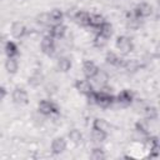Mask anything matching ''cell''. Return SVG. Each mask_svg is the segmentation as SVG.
Segmentation results:
<instances>
[{"mask_svg":"<svg viewBox=\"0 0 160 160\" xmlns=\"http://www.w3.org/2000/svg\"><path fill=\"white\" fill-rule=\"evenodd\" d=\"M90 158L92 160H102V159L106 158V155H105V152L101 148H94L91 154H90Z\"/></svg>","mask_w":160,"mask_h":160,"instance_id":"cell-31","label":"cell"},{"mask_svg":"<svg viewBox=\"0 0 160 160\" xmlns=\"http://www.w3.org/2000/svg\"><path fill=\"white\" fill-rule=\"evenodd\" d=\"M4 52L8 58H16L19 55V48L14 41H8L4 49Z\"/></svg>","mask_w":160,"mask_h":160,"instance_id":"cell-15","label":"cell"},{"mask_svg":"<svg viewBox=\"0 0 160 160\" xmlns=\"http://www.w3.org/2000/svg\"><path fill=\"white\" fill-rule=\"evenodd\" d=\"M56 66H58V70L61 71V72L69 71L71 69V60H70V58H68V56H60L58 59Z\"/></svg>","mask_w":160,"mask_h":160,"instance_id":"cell-14","label":"cell"},{"mask_svg":"<svg viewBox=\"0 0 160 160\" xmlns=\"http://www.w3.org/2000/svg\"><path fill=\"white\" fill-rule=\"evenodd\" d=\"M65 149H66V140L64 138L59 136V138H55L52 140V142H51V151H52V154L59 155V154L64 152Z\"/></svg>","mask_w":160,"mask_h":160,"instance_id":"cell-9","label":"cell"},{"mask_svg":"<svg viewBox=\"0 0 160 160\" xmlns=\"http://www.w3.org/2000/svg\"><path fill=\"white\" fill-rule=\"evenodd\" d=\"M38 110L40 114L42 115H56L59 112V108L55 102H52L51 100H40L38 104Z\"/></svg>","mask_w":160,"mask_h":160,"instance_id":"cell-2","label":"cell"},{"mask_svg":"<svg viewBox=\"0 0 160 160\" xmlns=\"http://www.w3.org/2000/svg\"><path fill=\"white\" fill-rule=\"evenodd\" d=\"M49 19H50V24H61L62 19H64V12L60 9H52L49 12Z\"/></svg>","mask_w":160,"mask_h":160,"instance_id":"cell-17","label":"cell"},{"mask_svg":"<svg viewBox=\"0 0 160 160\" xmlns=\"http://www.w3.org/2000/svg\"><path fill=\"white\" fill-rule=\"evenodd\" d=\"M108 41H109V38H106V36H104V35H101V34L98 32V34L95 35L94 40H92V44H94L95 48H98V49H102V48L106 46Z\"/></svg>","mask_w":160,"mask_h":160,"instance_id":"cell-23","label":"cell"},{"mask_svg":"<svg viewBox=\"0 0 160 160\" xmlns=\"http://www.w3.org/2000/svg\"><path fill=\"white\" fill-rule=\"evenodd\" d=\"M36 21H38V24H40V25H49V24H50L49 14L42 12V14L38 15V16H36Z\"/></svg>","mask_w":160,"mask_h":160,"instance_id":"cell-32","label":"cell"},{"mask_svg":"<svg viewBox=\"0 0 160 160\" xmlns=\"http://www.w3.org/2000/svg\"><path fill=\"white\" fill-rule=\"evenodd\" d=\"M98 32L104 35V36H106V38H110L112 35V25L110 22H108V21H104L100 25V28L98 29Z\"/></svg>","mask_w":160,"mask_h":160,"instance_id":"cell-24","label":"cell"},{"mask_svg":"<svg viewBox=\"0 0 160 160\" xmlns=\"http://www.w3.org/2000/svg\"><path fill=\"white\" fill-rule=\"evenodd\" d=\"M86 98H88V102L91 104V105H95L96 104V98H98V92L91 90L89 94H86Z\"/></svg>","mask_w":160,"mask_h":160,"instance_id":"cell-33","label":"cell"},{"mask_svg":"<svg viewBox=\"0 0 160 160\" xmlns=\"http://www.w3.org/2000/svg\"><path fill=\"white\" fill-rule=\"evenodd\" d=\"M42 80H44V75H42L40 71H35V72L29 78V85L36 88V86H39V85L42 82Z\"/></svg>","mask_w":160,"mask_h":160,"instance_id":"cell-25","label":"cell"},{"mask_svg":"<svg viewBox=\"0 0 160 160\" xmlns=\"http://www.w3.org/2000/svg\"><path fill=\"white\" fill-rule=\"evenodd\" d=\"M6 94H8V91H6V89L4 88V86H1L0 85V102L5 99V96H6Z\"/></svg>","mask_w":160,"mask_h":160,"instance_id":"cell-35","label":"cell"},{"mask_svg":"<svg viewBox=\"0 0 160 160\" xmlns=\"http://www.w3.org/2000/svg\"><path fill=\"white\" fill-rule=\"evenodd\" d=\"M66 34V26L62 24H54L50 28V36L54 39H62Z\"/></svg>","mask_w":160,"mask_h":160,"instance_id":"cell-12","label":"cell"},{"mask_svg":"<svg viewBox=\"0 0 160 160\" xmlns=\"http://www.w3.org/2000/svg\"><path fill=\"white\" fill-rule=\"evenodd\" d=\"M140 24H141V19H139V18H136V16H134L132 14L128 18V20H126V25H128V28H130V29H138L139 26H140Z\"/></svg>","mask_w":160,"mask_h":160,"instance_id":"cell-29","label":"cell"},{"mask_svg":"<svg viewBox=\"0 0 160 160\" xmlns=\"http://www.w3.org/2000/svg\"><path fill=\"white\" fill-rule=\"evenodd\" d=\"M70 141H72L74 144H80L82 141V134L78 130V129H71L68 134Z\"/></svg>","mask_w":160,"mask_h":160,"instance_id":"cell-26","label":"cell"},{"mask_svg":"<svg viewBox=\"0 0 160 160\" xmlns=\"http://www.w3.org/2000/svg\"><path fill=\"white\" fill-rule=\"evenodd\" d=\"M135 130H136V132H139V134L142 135V136L150 135L149 125H148V121H145V120H139V121L135 124Z\"/></svg>","mask_w":160,"mask_h":160,"instance_id":"cell-20","label":"cell"},{"mask_svg":"<svg viewBox=\"0 0 160 160\" xmlns=\"http://www.w3.org/2000/svg\"><path fill=\"white\" fill-rule=\"evenodd\" d=\"M92 129H98V130H100V131H104V132L109 134V131H110V124H109L105 119L98 118V119H95L94 122H92Z\"/></svg>","mask_w":160,"mask_h":160,"instance_id":"cell-16","label":"cell"},{"mask_svg":"<svg viewBox=\"0 0 160 160\" xmlns=\"http://www.w3.org/2000/svg\"><path fill=\"white\" fill-rule=\"evenodd\" d=\"M105 60H106L108 64H110V65H112V66H121V65H122V59H121L118 54H115V52H112V51H109V52L106 54Z\"/></svg>","mask_w":160,"mask_h":160,"instance_id":"cell-18","label":"cell"},{"mask_svg":"<svg viewBox=\"0 0 160 160\" xmlns=\"http://www.w3.org/2000/svg\"><path fill=\"white\" fill-rule=\"evenodd\" d=\"M115 101H116L120 106L126 108V106L131 105V102L134 101V94H132L130 90L125 89V90H122V91H120V92L118 94V96L115 98Z\"/></svg>","mask_w":160,"mask_h":160,"instance_id":"cell-6","label":"cell"},{"mask_svg":"<svg viewBox=\"0 0 160 160\" xmlns=\"http://www.w3.org/2000/svg\"><path fill=\"white\" fill-rule=\"evenodd\" d=\"M75 89H76L79 92L84 94V95H86V94H89L91 90H94L91 82L89 81V79H79V80H76V82H75Z\"/></svg>","mask_w":160,"mask_h":160,"instance_id":"cell-11","label":"cell"},{"mask_svg":"<svg viewBox=\"0 0 160 160\" xmlns=\"http://www.w3.org/2000/svg\"><path fill=\"white\" fill-rule=\"evenodd\" d=\"M26 32H28L26 26L22 22H20V21L12 22V25H11V34H12L14 38L21 39V38H24L26 35Z\"/></svg>","mask_w":160,"mask_h":160,"instance_id":"cell-10","label":"cell"},{"mask_svg":"<svg viewBox=\"0 0 160 160\" xmlns=\"http://www.w3.org/2000/svg\"><path fill=\"white\" fill-rule=\"evenodd\" d=\"M90 136H91V140L94 142H104L106 140V138H108V134L104 132V131H100L98 129H92Z\"/></svg>","mask_w":160,"mask_h":160,"instance_id":"cell-21","label":"cell"},{"mask_svg":"<svg viewBox=\"0 0 160 160\" xmlns=\"http://www.w3.org/2000/svg\"><path fill=\"white\" fill-rule=\"evenodd\" d=\"M151 12H152V8H151L150 4H148V2H140L139 5L135 6V9L132 10L131 14L134 16L139 18V19H144V18L150 16Z\"/></svg>","mask_w":160,"mask_h":160,"instance_id":"cell-5","label":"cell"},{"mask_svg":"<svg viewBox=\"0 0 160 160\" xmlns=\"http://www.w3.org/2000/svg\"><path fill=\"white\" fill-rule=\"evenodd\" d=\"M72 20H74L78 25H80V26H89L90 14L86 12V11H81V10H79V11L76 12V15L74 16Z\"/></svg>","mask_w":160,"mask_h":160,"instance_id":"cell-13","label":"cell"},{"mask_svg":"<svg viewBox=\"0 0 160 160\" xmlns=\"http://www.w3.org/2000/svg\"><path fill=\"white\" fill-rule=\"evenodd\" d=\"M111 88H108V86H101V90L98 92V98H96V104L100 108H109L111 106L114 102H115V96L111 94Z\"/></svg>","mask_w":160,"mask_h":160,"instance_id":"cell-1","label":"cell"},{"mask_svg":"<svg viewBox=\"0 0 160 160\" xmlns=\"http://www.w3.org/2000/svg\"><path fill=\"white\" fill-rule=\"evenodd\" d=\"M78 11H79V10H76V9H69V11H68V16L71 18V19H74V16L76 15Z\"/></svg>","mask_w":160,"mask_h":160,"instance_id":"cell-36","label":"cell"},{"mask_svg":"<svg viewBox=\"0 0 160 160\" xmlns=\"http://www.w3.org/2000/svg\"><path fill=\"white\" fill-rule=\"evenodd\" d=\"M12 100L18 105H26L29 102V95L25 89L22 88H15L12 91Z\"/></svg>","mask_w":160,"mask_h":160,"instance_id":"cell-7","label":"cell"},{"mask_svg":"<svg viewBox=\"0 0 160 160\" xmlns=\"http://www.w3.org/2000/svg\"><path fill=\"white\" fill-rule=\"evenodd\" d=\"M105 21L104 16H101L100 14H92L90 15V21H89V26L94 28V29H99L100 25Z\"/></svg>","mask_w":160,"mask_h":160,"instance_id":"cell-22","label":"cell"},{"mask_svg":"<svg viewBox=\"0 0 160 160\" xmlns=\"http://www.w3.org/2000/svg\"><path fill=\"white\" fill-rule=\"evenodd\" d=\"M5 69L9 74H16L19 69V62L16 58H8V60L5 61Z\"/></svg>","mask_w":160,"mask_h":160,"instance_id":"cell-19","label":"cell"},{"mask_svg":"<svg viewBox=\"0 0 160 160\" xmlns=\"http://www.w3.org/2000/svg\"><path fill=\"white\" fill-rule=\"evenodd\" d=\"M41 50L45 55L48 56H52L56 51V45H55V39L50 35L44 36L41 40Z\"/></svg>","mask_w":160,"mask_h":160,"instance_id":"cell-4","label":"cell"},{"mask_svg":"<svg viewBox=\"0 0 160 160\" xmlns=\"http://www.w3.org/2000/svg\"><path fill=\"white\" fill-rule=\"evenodd\" d=\"M98 71H99V68L95 65V62H92L90 60H86L84 62V65H82V72H84V75H85L86 79H92L96 75Z\"/></svg>","mask_w":160,"mask_h":160,"instance_id":"cell-8","label":"cell"},{"mask_svg":"<svg viewBox=\"0 0 160 160\" xmlns=\"http://www.w3.org/2000/svg\"><path fill=\"white\" fill-rule=\"evenodd\" d=\"M6 42H8L6 38L1 35V36H0V51H4V49H5V45H6Z\"/></svg>","mask_w":160,"mask_h":160,"instance_id":"cell-34","label":"cell"},{"mask_svg":"<svg viewBox=\"0 0 160 160\" xmlns=\"http://www.w3.org/2000/svg\"><path fill=\"white\" fill-rule=\"evenodd\" d=\"M121 66H124V68H125V70L134 72V71H136V70L139 69V62H138L135 59L125 60V61H122V65H121Z\"/></svg>","mask_w":160,"mask_h":160,"instance_id":"cell-27","label":"cell"},{"mask_svg":"<svg viewBox=\"0 0 160 160\" xmlns=\"http://www.w3.org/2000/svg\"><path fill=\"white\" fill-rule=\"evenodd\" d=\"M144 114L146 120H155L158 118V109L155 106H146L144 109Z\"/></svg>","mask_w":160,"mask_h":160,"instance_id":"cell-28","label":"cell"},{"mask_svg":"<svg viewBox=\"0 0 160 160\" xmlns=\"http://www.w3.org/2000/svg\"><path fill=\"white\" fill-rule=\"evenodd\" d=\"M92 79H95V81H96L98 84H100L101 86H104V85L106 84V81H108L109 76H108V74H106L105 71H102V70H100V69H99V71L96 72V75H95Z\"/></svg>","mask_w":160,"mask_h":160,"instance_id":"cell-30","label":"cell"},{"mask_svg":"<svg viewBox=\"0 0 160 160\" xmlns=\"http://www.w3.org/2000/svg\"><path fill=\"white\" fill-rule=\"evenodd\" d=\"M116 48L120 50V52L126 55V54H130L134 50V44H132V40L129 36L121 35V36H118V39H116Z\"/></svg>","mask_w":160,"mask_h":160,"instance_id":"cell-3","label":"cell"}]
</instances>
